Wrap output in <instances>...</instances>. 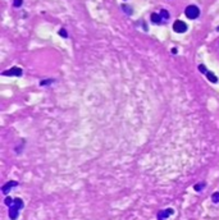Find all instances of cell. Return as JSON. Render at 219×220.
<instances>
[{"instance_id": "6da1fadb", "label": "cell", "mask_w": 219, "mask_h": 220, "mask_svg": "<svg viewBox=\"0 0 219 220\" xmlns=\"http://www.w3.org/2000/svg\"><path fill=\"white\" fill-rule=\"evenodd\" d=\"M23 206H24L23 200H21V198L13 200V203L9 206V218H10V220H17L18 214L23 209Z\"/></svg>"}, {"instance_id": "7a4b0ae2", "label": "cell", "mask_w": 219, "mask_h": 220, "mask_svg": "<svg viewBox=\"0 0 219 220\" xmlns=\"http://www.w3.org/2000/svg\"><path fill=\"white\" fill-rule=\"evenodd\" d=\"M185 14L190 19H195V18H197L200 16V9L196 5H188L186 8V10H185Z\"/></svg>"}, {"instance_id": "3957f363", "label": "cell", "mask_w": 219, "mask_h": 220, "mask_svg": "<svg viewBox=\"0 0 219 220\" xmlns=\"http://www.w3.org/2000/svg\"><path fill=\"white\" fill-rule=\"evenodd\" d=\"M173 30L177 33H183V32L187 31V24L183 21H176L173 23Z\"/></svg>"}, {"instance_id": "277c9868", "label": "cell", "mask_w": 219, "mask_h": 220, "mask_svg": "<svg viewBox=\"0 0 219 220\" xmlns=\"http://www.w3.org/2000/svg\"><path fill=\"white\" fill-rule=\"evenodd\" d=\"M3 76H16V77H21L22 74H23V71H22V68H19V67H13V68H10V69H8V71H4L3 73H2Z\"/></svg>"}, {"instance_id": "5b68a950", "label": "cell", "mask_w": 219, "mask_h": 220, "mask_svg": "<svg viewBox=\"0 0 219 220\" xmlns=\"http://www.w3.org/2000/svg\"><path fill=\"white\" fill-rule=\"evenodd\" d=\"M18 186V182H16V181H10V182H8L7 184H4L3 186V188H2V192L4 195H7L8 192H9V189H12L13 187H17Z\"/></svg>"}, {"instance_id": "8992f818", "label": "cell", "mask_w": 219, "mask_h": 220, "mask_svg": "<svg viewBox=\"0 0 219 220\" xmlns=\"http://www.w3.org/2000/svg\"><path fill=\"white\" fill-rule=\"evenodd\" d=\"M174 214V210L173 209H167V210H164V211H160L159 214H158V218H159V220H163V219H167L168 216H171V215H173Z\"/></svg>"}, {"instance_id": "52a82bcc", "label": "cell", "mask_w": 219, "mask_h": 220, "mask_svg": "<svg viewBox=\"0 0 219 220\" xmlns=\"http://www.w3.org/2000/svg\"><path fill=\"white\" fill-rule=\"evenodd\" d=\"M161 16L160 14H158V13H153L151 14V22L153 23H155V24H160L161 23Z\"/></svg>"}, {"instance_id": "ba28073f", "label": "cell", "mask_w": 219, "mask_h": 220, "mask_svg": "<svg viewBox=\"0 0 219 220\" xmlns=\"http://www.w3.org/2000/svg\"><path fill=\"white\" fill-rule=\"evenodd\" d=\"M205 76H206V78L211 82V83H216V82H218V77H216L213 72H209V71H208V73L205 74Z\"/></svg>"}, {"instance_id": "9c48e42d", "label": "cell", "mask_w": 219, "mask_h": 220, "mask_svg": "<svg viewBox=\"0 0 219 220\" xmlns=\"http://www.w3.org/2000/svg\"><path fill=\"white\" fill-rule=\"evenodd\" d=\"M160 16H161V18L163 19H169V13H168V10H161L160 12Z\"/></svg>"}, {"instance_id": "30bf717a", "label": "cell", "mask_w": 219, "mask_h": 220, "mask_svg": "<svg viewBox=\"0 0 219 220\" xmlns=\"http://www.w3.org/2000/svg\"><path fill=\"white\" fill-rule=\"evenodd\" d=\"M53 82H54L53 78H48V79H45V81H41V82H40V86H46V85H49V83H53Z\"/></svg>"}, {"instance_id": "8fae6325", "label": "cell", "mask_w": 219, "mask_h": 220, "mask_svg": "<svg viewBox=\"0 0 219 220\" xmlns=\"http://www.w3.org/2000/svg\"><path fill=\"white\" fill-rule=\"evenodd\" d=\"M199 69H200V72H201V73H204V74H206V73H208L206 67H205L204 64H200V65H199Z\"/></svg>"}, {"instance_id": "7c38bea8", "label": "cell", "mask_w": 219, "mask_h": 220, "mask_svg": "<svg viewBox=\"0 0 219 220\" xmlns=\"http://www.w3.org/2000/svg\"><path fill=\"white\" fill-rule=\"evenodd\" d=\"M22 4H23V0H13V5L16 8H19Z\"/></svg>"}, {"instance_id": "4fadbf2b", "label": "cell", "mask_w": 219, "mask_h": 220, "mask_svg": "<svg viewBox=\"0 0 219 220\" xmlns=\"http://www.w3.org/2000/svg\"><path fill=\"white\" fill-rule=\"evenodd\" d=\"M211 200H213V202H219V192H215V193L211 196Z\"/></svg>"}, {"instance_id": "5bb4252c", "label": "cell", "mask_w": 219, "mask_h": 220, "mask_svg": "<svg viewBox=\"0 0 219 220\" xmlns=\"http://www.w3.org/2000/svg\"><path fill=\"white\" fill-rule=\"evenodd\" d=\"M59 35H60L62 37H64V38H67V37H68V33H67V31H65L64 28H62V30L59 31Z\"/></svg>"}, {"instance_id": "9a60e30c", "label": "cell", "mask_w": 219, "mask_h": 220, "mask_svg": "<svg viewBox=\"0 0 219 220\" xmlns=\"http://www.w3.org/2000/svg\"><path fill=\"white\" fill-rule=\"evenodd\" d=\"M4 202H5V205H7V206H10V205L13 203V198H10V197H7Z\"/></svg>"}, {"instance_id": "2e32d148", "label": "cell", "mask_w": 219, "mask_h": 220, "mask_svg": "<svg viewBox=\"0 0 219 220\" xmlns=\"http://www.w3.org/2000/svg\"><path fill=\"white\" fill-rule=\"evenodd\" d=\"M122 8H123V9H125V10L127 12V14H131V13H132V10L130 9V7H127V5H123Z\"/></svg>"}, {"instance_id": "e0dca14e", "label": "cell", "mask_w": 219, "mask_h": 220, "mask_svg": "<svg viewBox=\"0 0 219 220\" xmlns=\"http://www.w3.org/2000/svg\"><path fill=\"white\" fill-rule=\"evenodd\" d=\"M202 186H204V184H197V186H195L194 188H195V191H201V188H202Z\"/></svg>"}, {"instance_id": "ac0fdd59", "label": "cell", "mask_w": 219, "mask_h": 220, "mask_svg": "<svg viewBox=\"0 0 219 220\" xmlns=\"http://www.w3.org/2000/svg\"><path fill=\"white\" fill-rule=\"evenodd\" d=\"M172 52H173V54H177V49H172Z\"/></svg>"}, {"instance_id": "d6986e66", "label": "cell", "mask_w": 219, "mask_h": 220, "mask_svg": "<svg viewBox=\"0 0 219 220\" xmlns=\"http://www.w3.org/2000/svg\"><path fill=\"white\" fill-rule=\"evenodd\" d=\"M218 31H219V27H218Z\"/></svg>"}]
</instances>
